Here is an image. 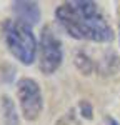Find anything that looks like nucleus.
Instances as JSON below:
<instances>
[{
  "instance_id": "f257e3e1",
  "label": "nucleus",
  "mask_w": 120,
  "mask_h": 125,
  "mask_svg": "<svg viewBox=\"0 0 120 125\" xmlns=\"http://www.w3.org/2000/svg\"><path fill=\"white\" fill-rule=\"evenodd\" d=\"M59 25L77 40L109 43L113 40V30L95 2L70 0L55 10Z\"/></svg>"
},
{
  "instance_id": "f03ea898",
  "label": "nucleus",
  "mask_w": 120,
  "mask_h": 125,
  "mask_svg": "<svg viewBox=\"0 0 120 125\" xmlns=\"http://www.w3.org/2000/svg\"><path fill=\"white\" fill-rule=\"evenodd\" d=\"M9 52L23 65H32L39 55V42L32 27L19 20H7L2 27Z\"/></svg>"
},
{
  "instance_id": "7ed1b4c3",
  "label": "nucleus",
  "mask_w": 120,
  "mask_h": 125,
  "mask_svg": "<svg viewBox=\"0 0 120 125\" xmlns=\"http://www.w3.org/2000/svg\"><path fill=\"white\" fill-rule=\"evenodd\" d=\"M63 60V48L50 27H43L39 40V68L43 75L55 73Z\"/></svg>"
},
{
  "instance_id": "20e7f679",
  "label": "nucleus",
  "mask_w": 120,
  "mask_h": 125,
  "mask_svg": "<svg viewBox=\"0 0 120 125\" xmlns=\"http://www.w3.org/2000/svg\"><path fill=\"white\" fill-rule=\"evenodd\" d=\"M17 98H19L20 112L25 120H37L43 112V95L42 88L33 78H20L17 83Z\"/></svg>"
},
{
  "instance_id": "39448f33",
  "label": "nucleus",
  "mask_w": 120,
  "mask_h": 125,
  "mask_svg": "<svg viewBox=\"0 0 120 125\" xmlns=\"http://www.w3.org/2000/svg\"><path fill=\"white\" fill-rule=\"evenodd\" d=\"M12 10L15 13V20L33 27L40 22V5L37 2H13Z\"/></svg>"
},
{
  "instance_id": "423d86ee",
  "label": "nucleus",
  "mask_w": 120,
  "mask_h": 125,
  "mask_svg": "<svg viewBox=\"0 0 120 125\" xmlns=\"http://www.w3.org/2000/svg\"><path fill=\"white\" fill-rule=\"evenodd\" d=\"M2 118L5 125H19V115L15 104L10 100L9 97H2Z\"/></svg>"
},
{
  "instance_id": "0eeeda50",
  "label": "nucleus",
  "mask_w": 120,
  "mask_h": 125,
  "mask_svg": "<svg viewBox=\"0 0 120 125\" xmlns=\"http://www.w3.org/2000/svg\"><path fill=\"white\" fill-rule=\"evenodd\" d=\"M119 37H120V25H119Z\"/></svg>"
}]
</instances>
